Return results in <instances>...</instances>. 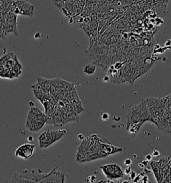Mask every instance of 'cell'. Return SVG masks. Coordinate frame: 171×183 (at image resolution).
<instances>
[{"label": "cell", "mask_w": 171, "mask_h": 183, "mask_svg": "<svg viewBox=\"0 0 171 183\" xmlns=\"http://www.w3.org/2000/svg\"><path fill=\"white\" fill-rule=\"evenodd\" d=\"M19 174L31 180L32 183H65L66 177L68 176L59 166L53 168L48 173H42L34 169H25Z\"/></svg>", "instance_id": "1"}, {"label": "cell", "mask_w": 171, "mask_h": 183, "mask_svg": "<svg viewBox=\"0 0 171 183\" xmlns=\"http://www.w3.org/2000/svg\"><path fill=\"white\" fill-rule=\"evenodd\" d=\"M67 133L66 130H46L40 134L38 137L40 147L46 149L52 144L59 141Z\"/></svg>", "instance_id": "2"}, {"label": "cell", "mask_w": 171, "mask_h": 183, "mask_svg": "<svg viewBox=\"0 0 171 183\" xmlns=\"http://www.w3.org/2000/svg\"><path fill=\"white\" fill-rule=\"evenodd\" d=\"M102 173L109 180H118L123 178L124 174L122 169L117 164H108L100 167Z\"/></svg>", "instance_id": "3"}, {"label": "cell", "mask_w": 171, "mask_h": 183, "mask_svg": "<svg viewBox=\"0 0 171 183\" xmlns=\"http://www.w3.org/2000/svg\"><path fill=\"white\" fill-rule=\"evenodd\" d=\"M36 146L31 144H24L18 148L15 152V155L19 158L27 160L34 154Z\"/></svg>", "instance_id": "4"}, {"label": "cell", "mask_w": 171, "mask_h": 183, "mask_svg": "<svg viewBox=\"0 0 171 183\" xmlns=\"http://www.w3.org/2000/svg\"><path fill=\"white\" fill-rule=\"evenodd\" d=\"M139 122H141L140 111H139V107L138 105H135L130 109L127 114V130L128 127L131 126L132 124H137Z\"/></svg>", "instance_id": "5"}, {"label": "cell", "mask_w": 171, "mask_h": 183, "mask_svg": "<svg viewBox=\"0 0 171 183\" xmlns=\"http://www.w3.org/2000/svg\"><path fill=\"white\" fill-rule=\"evenodd\" d=\"M28 118L33 119L34 121L41 122L43 124H46V119L47 117L46 114L43 113L40 109H38L36 107H31L30 110H29L28 114H27V117Z\"/></svg>", "instance_id": "6"}, {"label": "cell", "mask_w": 171, "mask_h": 183, "mask_svg": "<svg viewBox=\"0 0 171 183\" xmlns=\"http://www.w3.org/2000/svg\"><path fill=\"white\" fill-rule=\"evenodd\" d=\"M103 44H102L101 42H100V40H97L92 46H90L88 49L86 50V53L89 59L92 60L94 59Z\"/></svg>", "instance_id": "7"}, {"label": "cell", "mask_w": 171, "mask_h": 183, "mask_svg": "<svg viewBox=\"0 0 171 183\" xmlns=\"http://www.w3.org/2000/svg\"><path fill=\"white\" fill-rule=\"evenodd\" d=\"M20 14L23 16H28L29 18L33 17L34 14V6L29 2L23 1L20 9Z\"/></svg>", "instance_id": "8"}, {"label": "cell", "mask_w": 171, "mask_h": 183, "mask_svg": "<svg viewBox=\"0 0 171 183\" xmlns=\"http://www.w3.org/2000/svg\"><path fill=\"white\" fill-rule=\"evenodd\" d=\"M108 77L113 83H121V70H116L112 64L108 68Z\"/></svg>", "instance_id": "9"}, {"label": "cell", "mask_w": 171, "mask_h": 183, "mask_svg": "<svg viewBox=\"0 0 171 183\" xmlns=\"http://www.w3.org/2000/svg\"><path fill=\"white\" fill-rule=\"evenodd\" d=\"M45 124H43L41 122H38L34 121L33 119H30V118L27 117L26 122H25V126L28 129L29 131L34 132H36L42 130L43 127L44 126Z\"/></svg>", "instance_id": "10"}, {"label": "cell", "mask_w": 171, "mask_h": 183, "mask_svg": "<svg viewBox=\"0 0 171 183\" xmlns=\"http://www.w3.org/2000/svg\"><path fill=\"white\" fill-rule=\"evenodd\" d=\"M150 166L157 183L161 182V172L159 161H151Z\"/></svg>", "instance_id": "11"}, {"label": "cell", "mask_w": 171, "mask_h": 183, "mask_svg": "<svg viewBox=\"0 0 171 183\" xmlns=\"http://www.w3.org/2000/svg\"><path fill=\"white\" fill-rule=\"evenodd\" d=\"M96 70V66L94 64H88L84 67L83 71L88 75H92L94 74Z\"/></svg>", "instance_id": "12"}, {"label": "cell", "mask_w": 171, "mask_h": 183, "mask_svg": "<svg viewBox=\"0 0 171 183\" xmlns=\"http://www.w3.org/2000/svg\"><path fill=\"white\" fill-rule=\"evenodd\" d=\"M143 124V123L142 122H139L137 124H132L131 126H130L128 127L127 130L132 134H136V133H138V132L140 130V129L142 126V125Z\"/></svg>", "instance_id": "13"}, {"label": "cell", "mask_w": 171, "mask_h": 183, "mask_svg": "<svg viewBox=\"0 0 171 183\" xmlns=\"http://www.w3.org/2000/svg\"><path fill=\"white\" fill-rule=\"evenodd\" d=\"M86 180L89 183H94L96 180V178L95 177V176H88Z\"/></svg>", "instance_id": "14"}, {"label": "cell", "mask_w": 171, "mask_h": 183, "mask_svg": "<svg viewBox=\"0 0 171 183\" xmlns=\"http://www.w3.org/2000/svg\"><path fill=\"white\" fill-rule=\"evenodd\" d=\"M130 180H132V181H133V180H134V178H135L136 176H137V174H136V172H134V171H132L131 173H130Z\"/></svg>", "instance_id": "15"}, {"label": "cell", "mask_w": 171, "mask_h": 183, "mask_svg": "<svg viewBox=\"0 0 171 183\" xmlns=\"http://www.w3.org/2000/svg\"><path fill=\"white\" fill-rule=\"evenodd\" d=\"M109 118H110V115H109L108 113H104L102 115V119L104 120V121H106V120H108Z\"/></svg>", "instance_id": "16"}, {"label": "cell", "mask_w": 171, "mask_h": 183, "mask_svg": "<svg viewBox=\"0 0 171 183\" xmlns=\"http://www.w3.org/2000/svg\"><path fill=\"white\" fill-rule=\"evenodd\" d=\"M124 164L127 166H130L132 164V160L130 158L126 159L124 160Z\"/></svg>", "instance_id": "17"}, {"label": "cell", "mask_w": 171, "mask_h": 183, "mask_svg": "<svg viewBox=\"0 0 171 183\" xmlns=\"http://www.w3.org/2000/svg\"><path fill=\"white\" fill-rule=\"evenodd\" d=\"M131 172H132V169H131V167L130 166H127L124 170V173H125V174H127V175L130 174V173H131Z\"/></svg>", "instance_id": "18"}, {"label": "cell", "mask_w": 171, "mask_h": 183, "mask_svg": "<svg viewBox=\"0 0 171 183\" xmlns=\"http://www.w3.org/2000/svg\"><path fill=\"white\" fill-rule=\"evenodd\" d=\"M152 159H153V156H152L151 154H147L146 157H145V160H146V161H147V162H149V161H152Z\"/></svg>", "instance_id": "19"}, {"label": "cell", "mask_w": 171, "mask_h": 183, "mask_svg": "<svg viewBox=\"0 0 171 183\" xmlns=\"http://www.w3.org/2000/svg\"><path fill=\"white\" fill-rule=\"evenodd\" d=\"M160 156V152L158 151V150H154L152 156Z\"/></svg>", "instance_id": "20"}, {"label": "cell", "mask_w": 171, "mask_h": 183, "mask_svg": "<svg viewBox=\"0 0 171 183\" xmlns=\"http://www.w3.org/2000/svg\"><path fill=\"white\" fill-rule=\"evenodd\" d=\"M40 37H41V34H40V33H39V32H37V33L35 34V36H34V38H36V39L40 38Z\"/></svg>", "instance_id": "21"}, {"label": "cell", "mask_w": 171, "mask_h": 183, "mask_svg": "<svg viewBox=\"0 0 171 183\" xmlns=\"http://www.w3.org/2000/svg\"><path fill=\"white\" fill-rule=\"evenodd\" d=\"M103 81H104V82H108L109 81H110V77H109L108 76H105L104 77V78L103 79Z\"/></svg>", "instance_id": "22"}, {"label": "cell", "mask_w": 171, "mask_h": 183, "mask_svg": "<svg viewBox=\"0 0 171 183\" xmlns=\"http://www.w3.org/2000/svg\"><path fill=\"white\" fill-rule=\"evenodd\" d=\"M78 137L79 139H81V140H83V139H84V135H83V134H82V133H81V134H79L78 135Z\"/></svg>", "instance_id": "23"}, {"label": "cell", "mask_w": 171, "mask_h": 183, "mask_svg": "<svg viewBox=\"0 0 171 183\" xmlns=\"http://www.w3.org/2000/svg\"><path fill=\"white\" fill-rule=\"evenodd\" d=\"M98 183H109V179L108 180H100Z\"/></svg>", "instance_id": "24"}, {"label": "cell", "mask_w": 171, "mask_h": 183, "mask_svg": "<svg viewBox=\"0 0 171 183\" xmlns=\"http://www.w3.org/2000/svg\"><path fill=\"white\" fill-rule=\"evenodd\" d=\"M122 183H130V182L129 180H123Z\"/></svg>", "instance_id": "25"}]
</instances>
